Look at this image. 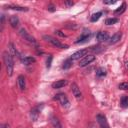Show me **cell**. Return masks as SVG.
Returning a JSON list of instances; mask_svg holds the SVG:
<instances>
[{
	"instance_id": "6da1fadb",
	"label": "cell",
	"mask_w": 128,
	"mask_h": 128,
	"mask_svg": "<svg viewBox=\"0 0 128 128\" xmlns=\"http://www.w3.org/2000/svg\"><path fill=\"white\" fill-rule=\"evenodd\" d=\"M3 62L6 68V72L8 76H12L13 70H14V61H13V56L8 53L7 51L3 52Z\"/></svg>"
},
{
	"instance_id": "7a4b0ae2",
	"label": "cell",
	"mask_w": 128,
	"mask_h": 128,
	"mask_svg": "<svg viewBox=\"0 0 128 128\" xmlns=\"http://www.w3.org/2000/svg\"><path fill=\"white\" fill-rule=\"evenodd\" d=\"M43 39H44V40H46L47 42H49L50 44H52L53 46L57 47V48H61V49H67V48H68V45L61 43L59 40H57V39L53 38V37H52V36H50V35H44V36H43Z\"/></svg>"
},
{
	"instance_id": "3957f363",
	"label": "cell",
	"mask_w": 128,
	"mask_h": 128,
	"mask_svg": "<svg viewBox=\"0 0 128 128\" xmlns=\"http://www.w3.org/2000/svg\"><path fill=\"white\" fill-rule=\"evenodd\" d=\"M19 35L24 39V40H26L28 43H30V44H32V45H37V41H36V39L32 36V35H30L24 28H21L20 30H19Z\"/></svg>"
},
{
	"instance_id": "277c9868",
	"label": "cell",
	"mask_w": 128,
	"mask_h": 128,
	"mask_svg": "<svg viewBox=\"0 0 128 128\" xmlns=\"http://www.w3.org/2000/svg\"><path fill=\"white\" fill-rule=\"evenodd\" d=\"M95 60V55L93 54H87L86 56H84L80 61H79V66L80 67H84L88 64H90L92 61Z\"/></svg>"
},
{
	"instance_id": "5b68a950",
	"label": "cell",
	"mask_w": 128,
	"mask_h": 128,
	"mask_svg": "<svg viewBox=\"0 0 128 128\" xmlns=\"http://www.w3.org/2000/svg\"><path fill=\"white\" fill-rule=\"evenodd\" d=\"M54 99L57 100V101H59V103H60L63 107H68V106H69V100H68V98L66 97V95H65L64 93H59V94H57V95L54 97Z\"/></svg>"
},
{
	"instance_id": "8992f818",
	"label": "cell",
	"mask_w": 128,
	"mask_h": 128,
	"mask_svg": "<svg viewBox=\"0 0 128 128\" xmlns=\"http://www.w3.org/2000/svg\"><path fill=\"white\" fill-rule=\"evenodd\" d=\"M88 54V50L87 49H82V50H79V51H77V52H75V53H73L72 55H71V59L74 61V60H81L84 56H86Z\"/></svg>"
},
{
	"instance_id": "52a82bcc",
	"label": "cell",
	"mask_w": 128,
	"mask_h": 128,
	"mask_svg": "<svg viewBox=\"0 0 128 128\" xmlns=\"http://www.w3.org/2000/svg\"><path fill=\"white\" fill-rule=\"evenodd\" d=\"M71 91L74 95V97L77 99V100H81L82 99V93L80 91V88L78 87V85L76 83H72L71 84Z\"/></svg>"
},
{
	"instance_id": "ba28073f",
	"label": "cell",
	"mask_w": 128,
	"mask_h": 128,
	"mask_svg": "<svg viewBox=\"0 0 128 128\" xmlns=\"http://www.w3.org/2000/svg\"><path fill=\"white\" fill-rule=\"evenodd\" d=\"M96 120H97V122H98L100 128H109V124H108V122H107L105 116H103V115H101V114H98V115L96 116Z\"/></svg>"
},
{
	"instance_id": "9c48e42d",
	"label": "cell",
	"mask_w": 128,
	"mask_h": 128,
	"mask_svg": "<svg viewBox=\"0 0 128 128\" xmlns=\"http://www.w3.org/2000/svg\"><path fill=\"white\" fill-rule=\"evenodd\" d=\"M96 39L99 41V42H105L107 40H109V34L105 31H100L97 33L96 35Z\"/></svg>"
},
{
	"instance_id": "30bf717a",
	"label": "cell",
	"mask_w": 128,
	"mask_h": 128,
	"mask_svg": "<svg viewBox=\"0 0 128 128\" xmlns=\"http://www.w3.org/2000/svg\"><path fill=\"white\" fill-rule=\"evenodd\" d=\"M67 83H68V82H67V80H65V79L57 80L56 82L52 83V88H54V89H59V88H62V87H64V86H66Z\"/></svg>"
},
{
	"instance_id": "8fae6325",
	"label": "cell",
	"mask_w": 128,
	"mask_h": 128,
	"mask_svg": "<svg viewBox=\"0 0 128 128\" xmlns=\"http://www.w3.org/2000/svg\"><path fill=\"white\" fill-rule=\"evenodd\" d=\"M90 37H91V33H90V32H88V33H83V34L75 41V43H76V44H78V43H84V42H86Z\"/></svg>"
},
{
	"instance_id": "7c38bea8",
	"label": "cell",
	"mask_w": 128,
	"mask_h": 128,
	"mask_svg": "<svg viewBox=\"0 0 128 128\" xmlns=\"http://www.w3.org/2000/svg\"><path fill=\"white\" fill-rule=\"evenodd\" d=\"M39 114H40V110H39L38 107H35L30 111V117L33 121H37V119L39 117Z\"/></svg>"
},
{
	"instance_id": "4fadbf2b",
	"label": "cell",
	"mask_w": 128,
	"mask_h": 128,
	"mask_svg": "<svg viewBox=\"0 0 128 128\" xmlns=\"http://www.w3.org/2000/svg\"><path fill=\"white\" fill-rule=\"evenodd\" d=\"M6 8L11 9V10L20 11V12H26V11H28V8L27 7H23V6H19V5H8V6H6Z\"/></svg>"
},
{
	"instance_id": "5bb4252c",
	"label": "cell",
	"mask_w": 128,
	"mask_h": 128,
	"mask_svg": "<svg viewBox=\"0 0 128 128\" xmlns=\"http://www.w3.org/2000/svg\"><path fill=\"white\" fill-rule=\"evenodd\" d=\"M17 82H18V86L20 88L21 91H24L25 90V87H26V84H25V77L23 75H19L18 76V79H17Z\"/></svg>"
},
{
	"instance_id": "9a60e30c",
	"label": "cell",
	"mask_w": 128,
	"mask_h": 128,
	"mask_svg": "<svg viewBox=\"0 0 128 128\" xmlns=\"http://www.w3.org/2000/svg\"><path fill=\"white\" fill-rule=\"evenodd\" d=\"M9 24L11 25L12 28H16L19 25V19H18V17L15 16V15H12L9 18Z\"/></svg>"
},
{
	"instance_id": "2e32d148",
	"label": "cell",
	"mask_w": 128,
	"mask_h": 128,
	"mask_svg": "<svg viewBox=\"0 0 128 128\" xmlns=\"http://www.w3.org/2000/svg\"><path fill=\"white\" fill-rule=\"evenodd\" d=\"M121 37H122V34H121V33H115L114 35H112V36L109 38V43H110V44H115V43H117L118 41H120Z\"/></svg>"
},
{
	"instance_id": "e0dca14e",
	"label": "cell",
	"mask_w": 128,
	"mask_h": 128,
	"mask_svg": "<svg viewBox=\"0 0 128 128\" xmlns=\"http://www.w3.org/2000/svg\"><path fill=\"white\" fill-rule=\"evenodd\" d=\"M9 50H10V54H11L12 56L17 57V58H20V53L17 51V49H16V47L14 46L13 43H10V44H9Z\"/></svg>"
},
{
	"instance_id": "ac0fdd59",
	"label": "cell",
	"mask_w": 128,
	"mask_h": 128,
	"mask_svg": "<svg viewBox=\"0 0 128 128\" xmlns=\"http://www.w3.org/2000/svg\"><path fill=\"white\" fill-rule=\"evenodd\" d=\"M36 61V59L32 56H26L24 58H21V62L24 64V65H30L32 63H34Z\"/></svg>"
},
{
	"instance_id": "d6986e66",
	"label": "cell",
	"mask_w": 128,
	"mask_h": 128,
	"mask_svg": "<svg viewBox=\"0 0 128 128\" xmlns=\"http://www.w3.org/2000/svg\"><path fill=\"white\" fill-rule=\"evenodd\" d=\"M72 65H73V60H72L71 58H69V59H66V60L63 62L62 68H63L64 70H66V69L71 68V67H72Z\"/></svg>"
},
{
	"instance_id": "ffe728a7",
	"label": "cell",
	"mask_w": 128,
	"mask_h": 128,
	"mask_svg": "<svg viewBox=\"0 0 128 128\" xmlns=\"http://www.w3.org/2000/svg\"><path fill=\"white\" fill-rule=\"evenodd\" d=\"M51 123H52V125H53L54 128H62V125H61L59 119L57 117H55V116H53L51 118Z\"/></svg>"
},
{
	"instance_id": "44dd1931",
	"label": "cell",
	"mask_w": 128,
	"mask_h": 128,
	"mask_svg": "<svg viewBox=\"0 0 128 128\" xmlns=\"http://www.w3.org/2000/svg\"><path fill=\"white\" fill-rule=\"evenodd\" d=\"M125 10H126V3H122V5H121L120 7H118V8L114 11V14H117V15L122 14Z\"/></svg>"
},
{
	"instance_id": "7402d4cb",
	"label": "cell",
	"mask_w": 128,
	"mask_h": 128,
	"mask_svg": "<svg viewBox=\"0 0 128 128\" xmlns=\"http://www.w3.org/2000/svg\"><path fill=\"white\" fill-rule=\"evenodd\" d=\"M120 105L123 107V108H126L128 107V96H122L121 97V100H120Z\"/></svg>"
},
{
	"instance_id": "603a6c76",
	"label": "cell",
	"mask_w": 128,
	"mask_h": 128,
	"mask_svg": "<svg viewBox=\"0 0 128 128\" xmlns=\"http://www.w3.org/2000/svg\"><path fill=\"white\" fill-rule=\"evenodd\" d=\"M105 75H106V70L103 67H100V68L97 69V71H96V76L97 77H103Z\"/></svg>"
},
{
	"instance_id": "cb8c5ba5",
	"label": "cell",
	"mask_w": 128,
	"mask_h": 128,
	"mask_svg": "<svg viewBox=\"0 0 128 128\" xmlns=\"http://www.w3.org/2000/svg\"><path fill=\"white\" fill-rule=\"evenodd\" d=\"M101 15H102V12H97V13H94L92 16H91V18H90V21L91 22H96L100 17H101Z\"/></svg>"
},
{
	"instance_id": "d4e9b609",
	"label": "cell",
	"mask_w": 128,
	"mask_h": 128,
	"mask_svg": "<svg viewBox=\"0 0 128 128\" xmlns=\"http://www.w3.org/2000/svg\"><path fill=\"white\" fill-rule=\"evenodd\" d=\"M117 22H118V19L117 18H108V19H106L105 24L106 25H113V24H115Z\"/></svg>"
},
{
	"instance_id": "484cf974",
	"label": "cell",
	"mask_w": 128,
	"mask_h": 128,
	"mask_svg": "<svg viewBox=\"0 0 128 128\" xmlns=\"http://www.w3.org/2000/svg\"><path fill=\"white\" fill-rule=\"evenodd\" d=\"M118 87H119V89H121V90H127V89H128V83H126V82L120 83Z\"/></svg>"
},
{
	"instance_id": "4316f807",
	"label": "cell",
	"mask_w": 128,
	"mask_h": 128,
	"mask_svg": "<svg viewBox=\"0 0 128 128\" xmlns=\"http://www.w3.org/2000/svg\"><path fill=\"white\" fill-rule=\"evenodd\" d=\"M52 56L51 55H49L48 56V58H47V60H46V67L47 68H50L51 67V63H52Z\"/></svg>"
},
{
	"instance_id": "83f0119b",
	"label": "cell",
	"mask_w": 128,
	"mask_h": 128,
	"mask_svg": "<svg viewBox=\"0 0 128 128\" xmlns=\"http://www.w3.org/2000/svg\"><path fill=\"white\" fill-rule=\"evenodd\" d=\"M4 23H5V16H4V14H1V29H0L1 31L4 28V25H5Z\"/></svg>"
},
{
	"instance_id": "f1b7e54d",
	"label": "cell",
	"mask_w": 128,
	"mask_h": 128,
	"mask_svg": "<svg viewBox=\"0 0 128 128\" xmlns=\"http://www.w3.org/2000/svg\"><path fill=\"white\" fill-rule=\"evenodd\" d=\"M65 5H66L67 7H72V6L74 5V2H72V1H68V0H66V1H65Z\"/></svg>"
},
{
	"instance_id": "f546056e",
	"label": "cell",
	"mask_w": 128,
	"mask_h": 128,
	"mask_svg": "<svg viewBox=\"0 0 128 128\" xmlns=\"http://www.w3.org/2000/svg\"><path fill=\"white\" fill-rule=\"evenodd\" d=\"M55 33L57 34V35H59V36H61V37H66V35L62 32V31H60V30H56L55 31Z\"/></svg>"
},
{
	"instance_id": "4dcf8cb0",
	"label": "cell",
	"mask_w": 128,
	"mask_h": 128,
	"mask_svg": "<svg viewBox=\"0 0 128 128\" xmlns=\"http://www.w3.org/2000/svg\"><path fill=\"white\" fill-rule=\"evenodd\" d=\"M48 10H49V11H51V12H54V11H55V9H54V6H53L52 4H50V5L48 6Z\"/></svg>"
},
{
	"instance_id": "1f68e13d",
	"label": "cell",
	"mask_w": 128,
	"mask_h": 128,
	"mask_svg": "<svg viewBox=\"0 0 128 128\" xmlns=\"http://www.w3.org/2000/svg\"><path fill=\"white\" fill-rule=\"evenodd\" d=\"M103 2H104V4H114V3H116L115 0H113V1H103Z\"/></svg>"
},
{
	"instance_id": "d6a6232c",
	"label": "cell",
	"mask_w": 128,
	"mask_h": 128,
	"mask_svg": "<svg viewBox=\"0 0 128 128\" xmlns=\"http://www.w3.org/2000/svg\"><path fill=\"white\" fill-rule=\"evenodd\" d=\"M88 128H98V127L96 126V124H95V123H90Z\"/></svg>"
},
{
	"instance_id": "836d02e7",
	"label": "cell",
	"mask_w": 128,
	"mask_h": 128,
	"mask_svg": "<svg viewBox=\"0 0 128 128\" xmlns=\"http://www.w3.org/2000/svg\"><path fill=\"white\" fill-rule=\"evenodd\" d=\"M2 128H9V126L7 124H4V125H2Z\"/></svg>"
}]
</instances>
